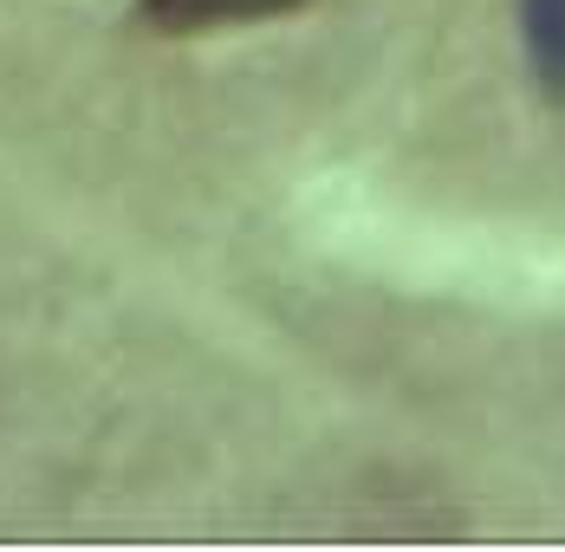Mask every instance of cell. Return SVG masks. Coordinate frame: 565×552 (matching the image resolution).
<instances>
[{
  "label": "cell",
  "mask_w": 565,
  "mask_h": 552,
  "mask_svg": "<svg viewBox=\"0 0 565 552\" xmlns=\"http://www.w3.org/2000/svg\"><path fill=\"white\" fill-rule=\"evenodd\" d=\"M520 40L540 92L565 105V0H520Z\"/></svg>",
  "instance_id": "obj_2"
},
{
  "label": "cell",
  "mask_w": 565,
  "mask_h": 552,
  "mask_svg": "<svg viewBox=\"0 0 565 552\" xmlns=\"http://www.w3.org/2000/svg\"><path fill=\"white\" fill-rule=\"evenodd\" d=\"M150 26L170 33H202V26H241V20H280L306 0H137Z\"/></svg>",
  "instance_id": "obj_1"
}]
</instances>
